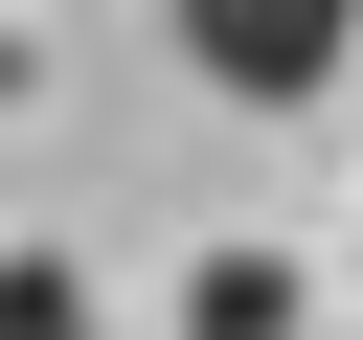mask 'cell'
<instances>
[{"instance_id":"obj_2","label":"cell","mask_w":363,"mask_h":340,"mask_svg":"<svg viewBox=\"0 0 363 340\" xmlns=\"http://www.w3.org/2000/svg\"><path fill=\"white\" fill-rule=\"evenodd\" d=\"M182 340H295V272H272V249H204V272H182Z\"/></svg>"},{"instance_id":"obj_3","label":"cell","mask_w":363,"mask_h":340,"mask_svg":"<svg viewBox=\"0 0 363 340\" xmlns=\"http://www.w3.org/2000/svg\"><path fill=\"white\" fill-rule=\"evenodd\" d=\"M0 340H91V272L68 249H0Z\"/></svg>"},{"instance_id":"obj_1","label":"cell","mask_w":363,"mask_h":340,"mask_svg":"<svg viewBox=\"0 0 363 340\" xmlns=\"http://www.w3.org/2000/svg\"><path fill=\"white\" fill-rule=\"evenodd\" d=\"M182 68H204L227 113H318V91L363 68V0H182Z\"/></svg>"}]
</instances>
